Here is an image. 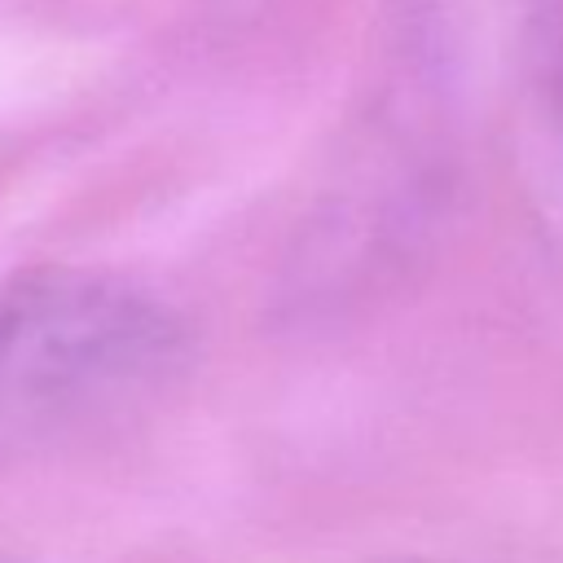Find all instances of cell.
Listing matches in <instances>:
<instances>
[{
    "label": "cell",
    "mask_w": 563,
    "mask_h": 563,
    "mask_svg": "<svg viewBox=\"0 0 563 563\" xmlns=\"http://www.w3.org/2000/svg\"><path fill=\"white\" fill-rule=\"evenodd\" d=\"M185 356L172 308L88 273L0 286V453L62 440L154 396Z\"/></svg>",
    "instance_id": "1"
},
{
    "label": "cell",
    "mask_w": 563,
    "mask_h": 563,
    "mask_svg": "<svg viewBox=\"0 0 563 563\" xmlns=\"http://www.w3.org/2000/svg\"><path fill=\"white\" fill-rule=\"evenodd\" d=\"M0 563H9V559H0Z\"/></svg>",
    "instance_id": "4"
},
{
    "label": "cell",
    "mask_w": 563,
    "mask_h": 563,
    "mask_svg": "<svg viewBox=\"0 0 563 563\" xmlns=\"http://www.w3.org/2000/svg\"><path fill=\"white\" fill-rule=\"evenodd\" d=\"M559 132H563V92H559Z\"/></svg>",
    "instance_id": "2"
},
{
    "label": "cell",
    "mask_w": 563,
    "mask_h": 563,
    "mask_svg": "<svg viewBox=\"0 0 563 563\" xmlns=\"http://www.w3.org/2000/svg\"><path fill=\"white\" fill-rule=\"evenodd\" d=\"M396 563H418V559H396Z\"/></svg>",
    "instance_id": "3"
}]
</instances>
